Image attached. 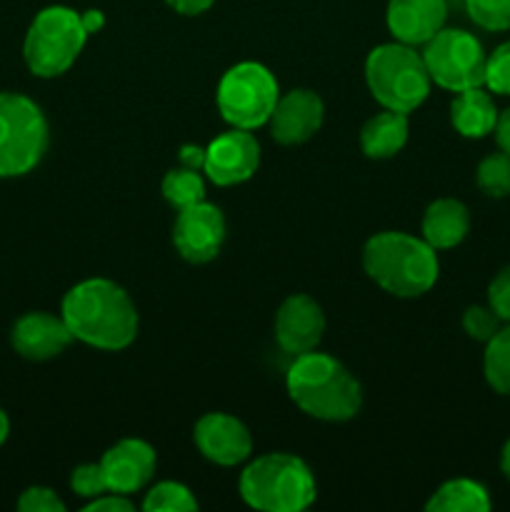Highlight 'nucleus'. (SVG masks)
Segmentation results:
<instances>
[{
    "label": "nucleus",
    "mask_w": 510,
    "mask_h": 512,
    "mask_svg": "<svg viewBox=\"0 0 510 512\" xmlns=\"http://www.w3.org/2000/svg\"><path fill=\"white\" fill-rule=\"evenodd\" d=\"M73 340L118 353L138 335V310L130 295L108 278H88L65 293L60 308Z\"/></svg>",
    "instance_id": "obj_1"
},
{
    "label": "nucleus",
    "mask_w": 510,
    "mask_h": 512,
    "mask_svg": "<svg viewBox=\"0 0 510 512\" xmlns=\"http://www.w3.org/2000/svg\"><path fill=\"white\" fill-rule=\"evenodd\" d=\"M290 400L305 415L325 423H345L355 418L363 403L360 383L340 360L325 353L295 355L285 375Z\"/></svg>",
    "instance_id": "obj_2"
},
{
    "label": "nucleus",
    "mask_w": 510,
    "mask_h": 512,
    "mask_svg": "<svg viewBox=\"0 0 510 512\" xmlns=\"http://www.w3.org/2000/svg\"><path fill=\"white\" fill-rule=\"evenodd\" d=\"M363 268L385 293L418 298L433 288L440 265L435 248H430L423 238L385 230L365 243Z\"/></svg>",
    "instance_id": "obj_3"
},
{
    "label": "nucleus",
    "mask_w": 510,
    "mask_h": 512,
    "mask_svg": "<svg viewBox=\"0 0 510 512\" xmlns=\"http://www.w3.org/2000/svg\"><path fill=\"white\" fill-rule=\"evenodd\" d=\"M240 498L260 512H300L318 495L308 465L290 453H268L255 458L240 473Z\"/></svg>",
    "instance_id": "obj_4"
},
{
    "label": "nucleus",
    "mask_w": 510,
    "mask_h": 512,
    "mask_svg": "<svg viewBox=\"0 0 510 512\" xmlns=\"http://www.w3.org/2000/svg\"><path fill=\"white\" fill-rule=\"evenodd\" d=\"M365 80L383 108L405 115L425 103L433 85L423 55L405 43H385L370 50L365 60Z\"/></svg>",
    "instance_id": "obj_5"
},
{
    "label": "nucleus",
    "mask_w": 510,
    "mask_h": 512,
    "mask_svg": "<svg viewBox=\"0 0 510 512\" xmlns=\"http://www.w3.org/2000/svg\"><path fill=\"white\" fill-rule=\"evenodd\" d=\"M88 30L83 15L65 5L40 10L30 23L23 43V58L38 78H58L78 60L85 48Z\"/></svg>",
    "instance_id": "obj_6"
},
{
    "label": "nucleus",
    "mask_w": 510,
    "mask_h": 512,
    "mask_svg": "<svg viewBox=\"0 0 510 512\" xmlns=\"http://www.w3.org/2000/svg\"><path fill=\"white\" fill-rule=\"evenodd\" d=\"M48 120L38 103L20 93H0V178H20L48 150Z\"/></svg>",
    "instance_id": "obj_7"
},
{
    "label": "nucleus",
    "mask_w": 510,
    "mask_h": 512,
    "mask_svg": "<svg viewBox=\"0 0 510 512\" xmlns=\"http://www.w3.org/2000/svg\"><path fill=\"white\" fill-rule=\"evenodd\" d=\"M278 98V80L260 63L233 65L218 85V110L233 128L255 130L265 125Z\"/></svg>",
    "instance_id": "obj_8"
},
{
    "label": "nucleus",
    "mask_w": 510,
    "mask_h": 512,
    "mask_svg": "<svg viewBox=\"0 0 510 512\" xmlns=\"http://www.w3.org/2000/svg\"><path fill=\"white\" fill-rule=\"evenodd\" d=\"M423 63L430 80L450 93H463L468 88L485 85L483 45L475 35L458 28H443L423 45Z\"/></svg>",
    "instance_id": "obj_9"
},
{
    "label": "nucleus",
    "mask_w": 510,
    "mask_h": 512,
    "mask_svg": "<svg viewBox=\"0 0 510 512\" xmlns=\"http://www.w3.org/2000/svg\"><path fill=\"white\" fill-rule=\"evenodd\" d=\"M173 243L180 258L188 263L203 265L218 258L225 243V218L220 208L203 200V203L178 210L173 225Z\"/></svg>",
    "instance_id": "obj_10"
},
{
    "label": "nucleus",
    "mask_w": 510,
    "mask_h": 512,
    "mask_svg": "<svg viewBox=\"0 0 510 512\" xmlns=\"http://www.w3.org/2000/svg\"><path fill=\"white\" fill-rule=\"evenodd\" d=\"M260 165V145L250 130L233 128L205 148V175L220 188L245 183Z\"/></svg>",
    "instance_id": "obj_11"
},
{
    "label": "nucleus",
    "mask_w": 510,
    "mask_h": 512,
    "mask_svg": "<svg viewBox=\"0 0 510 512\" xmlns=\"http://www.w3.org/2000/svg\"><path fill=\"white\" fill-rule=\"evenodd\" d=\"M195 445L205 460L223 468H233L253 453V435L228 413H208L195 423Z\"/></svg>",
    "instance_id": "obj_12"
},
{
    "label": "nucleus",
    "mask_w": 510,
    "mask_h": 512,
    "mask_svg": "<svg viewBox=\"0 0 510 512\" xmlns=\"http://www.w3.org/2000/svg\"><path fill=\"white\" fill-rule=\"evenodd\" d=\"M325 333L323 308L310 295L295 293L283 300L275 315V340L288 355H303L318 348Z\"/></svg>",
    "instance_id": "obj_13"
},
{
    "label": "nucleus",
    "mask_w": 510,
    "mask_h": 512,
    "mask_svg": "<svg viewBox=\"0 0 510 512\" xmlns=\"http://www.w3.org/2000/svg\"><path fill=\"white\" fill-rule=\"evenodd\" d=\"M325 118V105L315 90L298 88L280 95L270 115V135L280 145H300L313 138Z\"/></svg>",
    "instance_id": "obj_14"
},
{
    "label": "nucleus",
    "mask_w": 510,
    "mask_h": 512,
    "mask_svg": "<svg viewBox=\"0 0 510 512\" xmlns=\"http://www.w3.org/2000/svg\"><path fill=\"white\" fill-rule=\"evenodd\" d=\"M100 470H103L110 493H138L155 475L153 445L138 438L120 440L113 448L105 450V455L100 458Z\"/></svg>",
    "instance_id": "obj_15"
},
{
    "label": "nucleus",
    "mask_w": 510,
    "mask_h": 512,
    "mask_svg": "<svg viewBox=\"0 0 510 512\" xmlns=\"http://www.w3.org/2000/svg\"><path fill=\"white\" fill-rule=\"evenodd\" d=\"M448 0H390L388 30L398 43L425 45L438 30L445 28Z\"/></svg>",
    "instance_id": "obj_16"
},
{
    "label": "nucleus",
    "mask_w": 510,
    "mask_h": 512,
    "mask_svg": "<svg viewBox=\"0 0 510 512\" xmlns=\"http://www.w3.org/2000/svg\"><path fill=\"white\" fill-rule=\"evenodd\" d=\"M10 340H13L15 353L40 363V360L58 358L73 343V333L65 325L63 315L58 318L50 313H25L13 325Z\"/></svg>",
    "instance_id": "obj_17"
},
{
    "label": "nucleus",
    "mask_w": 510,
    "mask_h": 512,
    "mask_svg": "<svg viewBox=\"0 0 510 512\" xmlns=\"http://www.w3.org/2000/svg\"><path fill=\"white\" fill-rule=\"evenodd\" d=\"M470 230V213L460 200L440 198L423 215V240L435 250L455 248Z\"/></svg>",
    "instance_id": "obj_18"
},
{
    "label": "nucleus",
    "mask_w": 510,
    "mask_h": 512,
    "mask_svg": "<svg viewBox=\"0 0 510 512\" xmlns=\"http://www.w3.org/2000/svg\"><path fill=\"white\" fill-rule=\"evenodd\" d=\"M408 133V115L385 108L383 113L373 115L363 125V130H360V148L373 160L395 158L405 148V143H408Z\"/></svg>",
    "instance_id": "obj_19"
},
{
    "label": "nucleus",
    "mask_w": 510,
    "mask_h": 512,
    "mask_svg": "<svg viewBox=\"0 0 510 512\" xmlns=\"http://www.w3.org/2000/svg\"><path fill=\"white\" fill-rule=\"evenodd\" d=\"M450 123L463 138H485L488 133H493L495 123H498V110L483 85L455 95V100L450 103Z\"/></svg>",
    "instance_id": "obj_20"
},
{
    "label": "nucleus",
    "mask_w": 510,
    "mask_h": 512,
    "mask_svg": "<svg viewBox=\"0 0 510 512\" xmlns=\"http://www.w3.org/2000/svg\"><path fill=\"white\" fill-rule=\"evenodd\" d=\"M428 512H488L490 495L480 483L468 478L448 480L425 503Z\"/></svg>",
    "instance_id": "obj_21"
},
{
    "label": "nucleus",
    "mask_w": 510,
    "mask_h": 512,
    "mask_svg": "<svg viewBox=\"0 0 510 512\" xmlns=\"http://www.w3.org/2000/svg\"><path fill=\"white\" fill-rule=\"evenodd\" d=\"M485 380L500 395H510V325L500 328L485 343Z\"/></svg>",
    "instance_id": "obj_22"
},
{
    "label": "nucleus",
    "mask_w": 510,
    "mask_h": 512,
    "mask_svg": "<svg viewBox=\"0 0 510 512\" xmlns=\"http://www.w3.org/2000/svg\"><path fill=\"white\" fill-rule=\"evenodd\" d=\"M163 198L173 205L175 210H185L190 205H198L205 200V183L200 178V170L175 168L168 170L163 178Z\"/></svg>",
    "instance_id": "obj_23"
},
{
    "label": "nucleus",
    "mask_w": 510,
    "mask_h": 512,
    "mask_svg": "<svg viewBox=\"0 0 510 512\" xmlns=\"http://www.w3.org/2000/svg\"><path fill=\"white\" fill-rule=\"evenodd\" d=\"M143 510L148 512H193L198 510V500L183 483L163 480L145 493Z\"/></svg>",
    "instance_id": "obj_24"
},
{
    "label": "nucleus",
    "mask_w": 510,
    "mask_h": 512,
    "mask_svg": "<svg viewBox=\"0 0 510 512\" xmlns=\"http://www.w3.org/2000/svg\"><path fill=\"white\" fill-rule=\"evenodd\" d=\"M475 180H478V188L485 195H490V198L510 195V155L500 150V153H493L480 160Z\"/></svg>",
    "instance_id": "obj_25"
},
{
    "label": "nucleus",
    "mask_w": 510,
    "mask_h": 512,
    "mask_svg": "<svg viewBox=\"0 0 510 512\" xmlns=\"http://www.w3.org/2000/svg\"><path fill=\"white\" fill-rule=\"evenodd\" d=\"M465 10L478 28L490 33L510 30V0H465Z\"/></svg>",
    "instance_id": "obj_26"
},
{
    "label": "nucleus",
    "mask_w": 510,
    "mask_h": 512,
    "mask_svg": "<svg viewBox=\"0 0 510 512\" xmlns=\"http://www.w3.org/2000/svg\"><path fill=\"white\" fill-rule=\"evenodd\" d=\"M500 323H503V320L498 318V313H495L490 305L488 308H485V305H470L463 315L465 333L473 340H478V343H488V340L503 328Z\"/></svg>",
    "instance_id": "obj_27"
},
{
    "label": "nucleus",
    "mask_w": 510,
    "mask_h": 512,
    "mask_svg": "<svg viewBox=\"0 0 510 512\" xmlns=\"http://www.w3.org/2000/svg\"><path fill=\"white\" fill-rule=\"evenodd\" d=\"M485 85L498 95H510V40L498 45L485 63Z\"/></svg>",
    "instance_id": "obj_28"
},
{
    "label": "nucleus",
    "mask_w": 510,
    "mask_h": 512,
    "mask_svg": "<svg viewBox=\"0 0 510 512\" xmlns=\"http://www.w3.org/2000/svg\"><path fill=\"white\" fill-rule=\"evenodd\" d=\"M70 488H73L75 495L80 498H98V495L110 493L108 483H105V475L100 470V463H88V465H78L70 475Z\"/></svg>",
    "instance_id": "obj_29"
},
{
    "label": "nucleus",
    "mask_w": 510,
    "mask_h": 512,
    "mask_svg": "<svg viewBox=\"0 0 510 512\" xmlns=\"http://www.w3.org/2000/svg\"><path fill=\"white\" fill-rule=\"evenodd\" d=\"M20 512H65V503L50 488H28L18 498Z\"/></svg>",
    "instance_id": "obj_30"
},
{
    "label": "nucleus",
    "mask_w": 510,
    "mask_h": 512,
    "mask_svg": "<svg viewBox=\"0 0 510 512\" xmlns=\"http://www.w3.org/2000/svg\"><path fill=\"white\" fill-rule=\"evenodd\" d=\"M488 305L498 313L503 323H510V265L490 280Z\"/></svg>",
    "instance_id": "obj_31"
},
{
    "label": "nucleus",
    "mask_w": 510,
    "mask_h": 512,
    "mask_svg": "<svg viewBox=\"0 0 510 512\" xmlns=\"http://www.w3.org/2000/svg\"><path fill=\"white\" fill-rule=\"evenodd\" d=\"M128 510H133V503L128 500V495H120V493H103L85 505V512H128Z\"/></svg>",
    "instance_id": "obj_32"
},
{
    "label": "nucleus",
    "mask_w": 510,
    "mask_h": 512,
    "mask_svg": "<svg viewBox=\"0 0 510 512\" xmlns=\"http://www.w3.org/2000/svg\"><path fill=\"white\" fill-rule=\"evenodd\" d=\"M180 165L190 170H203L205 168V148H198V145H183L178 153Z\"/></svg>",
    "instance_id": "obj_33"
},
{
    "label": "nucleus",
    "mask_w": 510,
    "mask_h": 512,
    "mask_svg": "<svg viewBox=\"0 0 510 512\" xmlns=\"http://www.w3.org/2000/svg\"><path fill=\"white\" fill-rule=\"evenodd\" d=\"M175 13L180 15H200L215 3V0H165Z\"/></svg>",
    "instance_id": "obj_34"
},
{
    "label": "nucleus",
    "mask_w": 510,
    "mask_h": 512,
    "mask_svg": "<svg viewBox=\"0 0 510 512\" xmlns=\"http://www.w3.org/2000/svg\"><path fill=\"white\" fill-rule=\"evenodd\" d=\"M495 140H498L500 150L510 155V108H505L503 113H498V123H495Z\"/></svg>",
    "instance_id": "obj_35"
},
{
    "label": "nucleus",
    "mask_w": 510,
    "mask_h": 512,
    "mask_svg": "<svg viewBox=\"0 0 510 512\" xmlns=\"http://www.w3.org/2000/svg\"><path fill=\"white\" fill-rule=\"evenodd\" d=\"M80 15H83V25H85V30H88V35L98 33V30L103 28L105 18L100 10H88V13H80Z\"/></svg>",
    "instance_id": "obj_36"
},
{
    "label": "nucleus",
    "mask_w": 510,
    "mask_h": 512,
    "mask_svg": "<svg viewBox=\"0 0 510 512\" xmlns=\"http://www.w3.org/2000/svg\"><path fill=\"white\" fill-rule=\"evenodd\" d=\"M500 470L510 480V440L503 445V453H500Z\"/></svg>",
    "instance_id": "obj_37"
},
{
    "label": "nucleus",
    "mask_w": 510,
    "mask_h": 512,
    "mask_svg": "<svg viewBox=\"0 0 510 512\" xmlns=\"http://www.w3.org/2000/svg\"><path fill=\"white\" fill-rule=\"evenodd\" d=\"M8 433H10V420H8V415L3 413V408H0V445L8 440Z\"/></svg>",
    "instance_id": "obj_38"
}]
</instances>
